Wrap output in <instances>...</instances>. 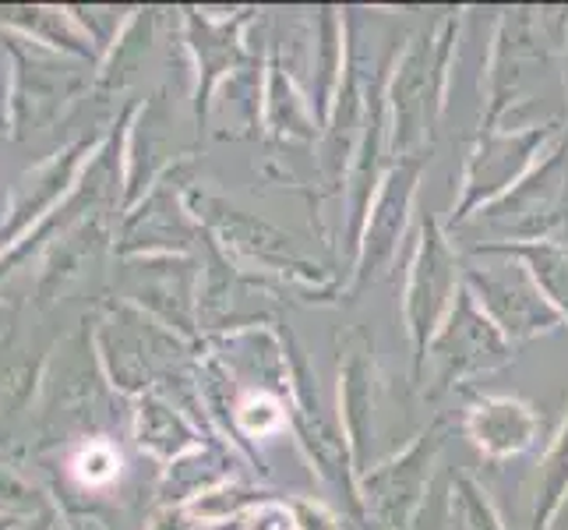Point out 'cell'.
Listing matches in <instances>:
<instances>
[{
  "label": "cell",
  "instance_id": "obj_1",
  "mask_svg": "<svg viewBox=\"0 0 568 530\" xmlns=\"http://www.w3.org/2000/svg\"><path fill=\"white\" fill-rule=\"evenodd\" d=\"M456 53V18H445L435 36H420L403 53L392 78V152L420 156L430 124L438 121L448 92V68Z\"/></svg>",
  "mask_w": 568,
  "mask_h": 530
},
{
  "label": "cell",
  "instance_id": "obj_2",
  "mask_svg": "<svg viewBox=\"0 0 568 530\" xmlns=\"http://www.w3.org/2000/svg\"><path fill=\"white\" fill-rule=\"evenodd\" d=\"M463 290L456 251L448 248L445 233L435 220L420 223V238L414 248V259L406 269V293H403V319L406 332L414 340V368L424 371L427 350L435 343L438 329L445 326L448 311Z\"/></svg>",
  "mask_w": 568,
  "mask_h": 530
},
{
  "label": "cell",
  "instance_id": "obj_3",
  "mask_svg": "<svg viewBox=\"0 0 568 530\" xmlns=\"http://www.w3.org/2000/svg\"><path fill=\"white\" fill-rule=\"evenodd\" d=\"M551 139V124L523 128V131H487L469 149L463 167V194L456 220H466L477 209H487L501 194L513 191L534 170L540 146Z\"/></svg>",
  "mask_w": 568,
  "mask_h": 530
},
{
  "label": "cell",
  "instance_id": "obj_4",
  "mask_svg": "<svg viewBox=\"0 0 568 530\" xmlns=\"http://www.w3.org/2000/svg\"><path fill=\"white\" fill-rule=\"evenodd\" d=\"M420 170H424V156H399V163L382 181V191L371 202V216L357 244V287L382 277L392 254H396L409 209H414Z\"/></svg>",
  "mask_w": 568,
  "mask_h": 530
},
{
  "label": "cell",
  "instance_id": "obj_5",
  "mask_svg": "<svg viewBox=\"0 0 568 530\" xmlns=\"http://www.w3.org/2000/svg\"><path fill=\"white\" fill-rule=\"evenodd\" d=\"M463 283L505 332V340H530L537 332L561 326V316L544 301V293L526 277V269H469Z\"/></svg>",
  "mask_w": 568,
  "mask_h": 530
},
{
  "label": "cell",
  "instance_id": "obj_6",
  "mask_svg": "<svg viewBox=\"0 0 568 530\" xmlns=\"http://www.w3.org/2000/svg\"><path fill=\"white\" fill-rule=\"evenodd\" d=\"M427 353H435V358L445 364L442 386H448L459 376H469V371L505 364L508 361V340H505V332L491 322V316L480 308V301L469 293V287L463 283L453 311H448V319L438 329V337Z\"/></svg>",
  "mask_w": 568,
  "mask_h": 530
},
{
  "label": "cell",
  "instance_id": "obj_7",
  "mask_svg": "<svg viewBox=\"0 0 568 530\" xmlns=\"http://www.w3.org/2000/svg\"><path fill=\"white\" fill-rule=\"evenodd\" d=\"M568 199V142H561L547 160L534 163V170L523 177V181L501 194L498 202H491L487 212L491 220H508L516 233H526L530 241H547V233L555 230L561 206Z\"/></svg>",
  "mask_w": 568,
  "mask_h": 530
},
{
  "label": "cell",
  "instance_id": "obj_8",
  "mask_svg": "<svg viewBox=\"0 0 568 530\" xmlns=\"http://www.w3.org/2000/svg\"><path fill=\"white\" fill-rule=\"evenodd\" d=\"M442 428L435 424L427 431V436H420V442L409 449V453L396 463H385L378 470H371V474H364V488H367V499L375 502V509L382 513L385 523L399 527L409 509L417 506V496L424 488V478H427V463L430 457H435L438 449V439Z\"/></svg>",
  "mask_w": 568,
  "mask_h": 530
},
{
  "label": "cell",
  "instance_id": "obj_9",
  "mask_svg": "<svg viewBox=\"0 0 568 530\" xmlns=\"http://www.w3.org/2000/svg\"><path fill=\"white\" fill-rule=\"evenodd\" d=\"M537 436V418L534 410L508 400V397H484L469 410V439L480 446V453L491 460L516 457L523 449H530Z\"/></svg>",
  "mask_w": 568,
  "mask_h": 530
},
{
  "label": "cell",
  "instance_id": "obj_10",
  "mask_svg": "<svg viewBox=\"0 0 568 530\" xmlns=\"http://www.w3.org/2000/svg\"><path fill=\"white\" fill-rule=\"evenodd\" d=\"M480 254H505L516 259L534 287L544 293V301L551 304L561 319H568V251L555 241H516V244H487L477 248Z\"/></svg>",
  "mask_w": 568,
  "mask_h": 530
},
{
  "label": "cell",
  "instance_id": "obj_11",
  "mask_svg": "<svg viewBox=\"0 0 568 530\" xmlns=\"http://www.w3.org/2000/svg\"><path fill=\"white\" fill-rule=\"evenodd\" d=\"M339 400H343V424L349 436V453L364 470L367 436H371V364L367 350H346L339 364Z\"/></svg>",
  "mask_w": 568,
  "mask_h": 530
},
{
  "label": "cell",
  "instance_id": "obj_12",
  "mask_svg": "<svg viewBox=\"0 0 568 530\" xmlns=\"http://www.w3.org/2000/svg\"><path fill=\"white\" fill-rule=\"evenodd\" d=\"M540 484H537V513H534V530H547V523L555 520L568 496V418L558 431L555 446L547 449V457L540 463Z\"/></svg>",
  "mask_w": 568,
  "mask_h": 530
},
{
  "label": "cell",
  "instance_id": "obj_13",
  "mask_svg": "<svg viewBox=\"0 0 568 530\" xmlns=\"http://www.w3.org/2000/svg\"><path fill=\"white\" fill-rule=\"evenodd\" d=\"M456 496H459V509H463V517L469 520V530H505L495 517V509L491 502L484 499L480 488L469 481V478H459L456 481Z\"/></svg>",
  "mask_w": 568,
  "mask_h": 530
}]
</instances>
